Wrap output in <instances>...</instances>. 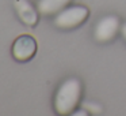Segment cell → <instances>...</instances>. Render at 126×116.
<instances>
[{"label": "cell", "instance_id": "cell-8", "mask_svg": "<svg viewBox=\"0 0 126 116\" xmlns=\"http://www.w3.org/2000/svg\"><path fill=\"white\" fill-rule=\"evenodd\" d=\"M121 33H122V36H123V38L126 40V23H123L122 26H121Z\"/></svg>", "mask_w": 126, "mask_h": 116}, {"label": "cell", "instance_id": "cell-3", "mask_svg": "<svg viewBox=\"0 0 126 116\" xmlns=\"http://www.w3.org/2000/svg\"><path fill=\"white\" fill-rule=\"evenodd\" d=\"M37 41L33 36L23 34L15 38L11 47V55L19 63H26L30 61L37 53Z\"/></svg>", "mask_w": 126, "mask_h": 116}, {"label": "cell", "instance_id": "cell-7", "mask_svg": "<svg viewBox=\"0 0 126 116\" xmlns=\"http://www.w3.org/2000/svg\"><path fill=\"white\" fill-rule=\"evenodd\" d=\"M84 109H87V112H92V113H99L102 112V107L98 104H92V102H85L84 104Z\"/></svg>", "mask_w": 126, "mask_h": 116}, {"label": "cell", "instance_id": "cell-5", "mask_svg": "<svg viewBox=\"0 0 126 116\" xmlns=\"http://www.w3.org/2000/svg\"><path fill=\"white\" fill-rule=\"evenodd\" d=\"M14 8L15 12H16V17L20 19V22L23 25L29 26V28H34L38 23L39 11L29 0H15Z\"/></svg>", "mask_w": 126, "mask_h": 116}, {"label": "cell", "instance_id": "cell-2", "mask_svg": "<svg viewBox=\"0 0 126 116\" xmlns=\"http://www.w3.org/2000/svg\"><path fill=\"white\" fill-rule=\"evenodd\" d=\"M90 17V10L84 6H71L65 7L63 11L56 14L54 17V26L63 30H69L80 26L85 22Z\"/></svg>", "mask_w": 126, "mask_h": 116}, {"label": "cell", "instance_id": "cell-1", "mask_svg": "<svg viewBox=\"0 0 126 116\" xmlns=\"http://www.w3.org/2000/svg\"><path fill=\"white\" fill-rule=\"evenodd\" d=\"M81 101V82L72 77L65 79L54 94V111L58 115H71Z\"/></svg>", "mask_w": 126, "mask_h": 116}, {"label": "cell", "instance_id": "cell-4", "mask_svg": "<svg viewBox=\"0 0 126 116\" xmlns=\"http://www.w3.org/2000/svg\"><path fill=\"white\" fill-rule=\"evenodd\" d=\"M121 30L119 18L115 15H107L98 21L95 29H94V37L98 42L104 44L109 42L117 36V33Z\"/></svg>", "mask_w": 126, "mask_h": 116}, {"label": "cell", "instance_id": "cell-6", "mask_svg": "<svg viewBox=\"0 0 126 116\" xmlns=\"http://www.w3.org/2000/svg\"><path fill=\"white\" fill-rule=\"evenodd\" d=\"M72 0H38L37 8L42 15H56L63 11Z\"/></svg>", "mask_w": 126, "mask_h": 116}]
</instances>
